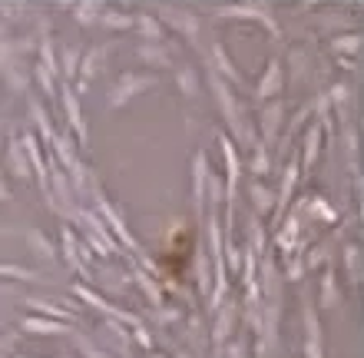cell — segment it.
Listing matches in <instances>:
<instances>
[{
	"label": "cell",
	"instance_id": "1",
	"mask_svg": "<svg viewBox=\"0 0 364 358\" xmlns=\"http://www.w3.org/2000/svg\"><path fill=\"white\" fill-rule=\"evenodd\" d=\"M27 329L30 332H67V325H53L47 319H27Z\"/></svg>",
	"mask_w": 364,
	"mask_h": 358
},
{
	"label": "cell",
	"instance_id": "2",
	"mask_svg": "<svg viewBox=\"0 0 364 358\" xmlns=\"http://www.w3.org/2000/svg\"><path fill=\"white\" fill-rule=\"evenodd\" d=\"M308 329H311V342H308V358H321V352H318V325H315V319H311V312H308Z\"/></svg>",
	"mask_w": 364,
	"mask_h": 358
},
{
	"label": "cell",
	"instance_id": "3",
	"mask_svg": "<svg viewBox=\"0 0 364 358\" xmlns=\"http://www.w3.org/2000/svg\"><path fill=\"white\" fill-rule=\"evenodd\" d=\"M0 275H7V279H33V272L20 269V265H0Z\"/></svg>",
	"mask_w": 364,
	"mask_h": 358
},
{
	"label": "cell",
	"instance_id": "4",
	"mask_svg": "<svg viewBox=\"0 0 364 358\" xmlns=\"http://www.w3.org/2000/svg\"><path fill=\"white\" fill-rule=\"evenodd\" d=\"M0 233H4V229H0Z\"/></svg>",
	"mask_w": 364,
	"mask_h": 358
}]
</instances>
